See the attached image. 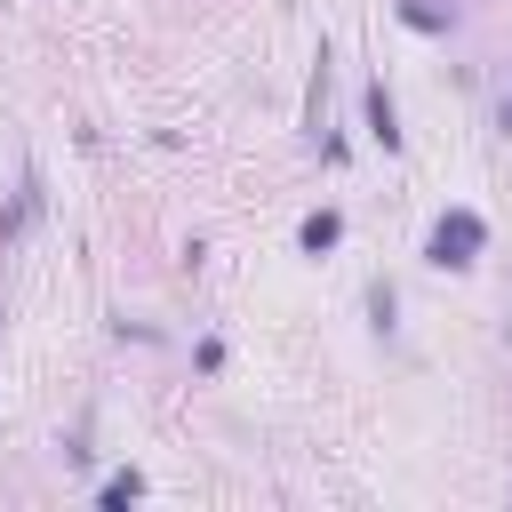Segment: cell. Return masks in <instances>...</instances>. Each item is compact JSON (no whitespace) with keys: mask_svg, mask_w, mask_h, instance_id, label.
<instances>
[{"mask_svg":"<svg viewBox=\"0 0 512 512\" xmlns=\"http://www.w3.org/2000/svg\"><path fill=\"white\" fill-rule=\"evenodd\" d=\"M480 248H488L480 208H440V216H432V232H424V264H432V272H472V264H480Z\"/></svg>","mask_w":512,"mask_h":512,"instance_id":"cell-1","label":"cell"},{"mask_svg":"<svg viewBox=\"0 0 512 512\" xmlns=\"http://www.w3.org/2000/svg\"><path fill=\"white\" fill-rule=\"evenodd\" d=\"M360 120H368V136H376L384 152H400V112H392V88H384V80L360 88Z\"/></svg>","mask_w":512,"mask_h":512,"instance_id":"cell-2","label":"cell"},{"mask_svg":"<svg viewBox=\"0 0 512 512\" xmlns=\"http://www.w3.org/2000/svg\"><path fill=\"white\" fill-rule=\"evenodd\" d=\"M392 16H400L408 32H424V40L456 32V0H392Z\"/></svg>","mask_w":512,"mask_h":512,"instance_id":"cell-3","label":"cell"},{"mask_svg":"<svg viewBox=\"0 0 512 512\" xmlns=\"http://www.w3.org/2000/svg\"><path fill=\"white\" fill-rule=\"evenodd\" d=\"M336 240H344V216H336V208H312V216L296 224V248H304V256H328Z\"/></svg>","mask_w":512,"mask_h":512,"instance_id":"cell-4","label":"cell"},{"mask_svg":"<svg viewBox=\"0 0 512 512\" xmlns=\"http://www.w3.org/2000/svg\"><path fill=\"white\" fill-rule=\"evenodd\" d=\"M136 496H144V480H136V472H112V480L96 488V504H104V512H120V504H136Z\"/></svg>","mask_w":512,"mask_h":512,"instance_id":"cell-5","label":"cell"},{"mask_svg":"<svg viewBox=\"0 0 512 512\" xmlns=\"http://www.w3.org/2000/svg\"><path fill=\"white\" fill-rule=\"evenodd\" d=\"M392 312H400V288H392V280H368V320L392 328Z\"/></svg>","mask_w":512,"mask_h":512,"instance_id":"cell-6","label":"cell"},{"mask_svg":"<svg viewBox=\"0 0 512 512\" xmlns=\"http://www.w3.org/2000/svg\"><path fill=\"white\" fill-rule=\"evenodd\" d=\"M496 128H504V136H512V88H504V96H496Z\"/></svg>","mask_w":512,"mask_h":512,"instance_id":"cell-7","label":"cell"}]
</instances>
